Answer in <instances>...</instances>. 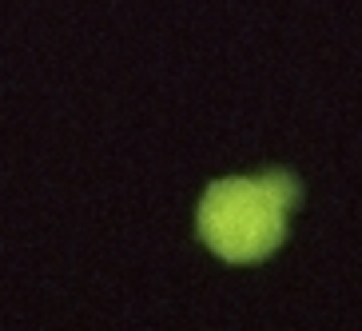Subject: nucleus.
Wrapping results in <instances>:
<instances>
[{
  "label": "nucleus",
  "instance_id": "1",
  "mask_svg": "<svg viewBox=\"0 0 362 331\" xmlns=\"http://www.w3.org/2000/svg\"><path fill=\"white\" fill-rule=\"evenodd\" d=\"M298 203L303 184L287 168L219 176L199 192L195 235L223 264H263L283 247Z\"/></svg>",
  "mask_w": 362,
  "mask_h": 331
}]
</instances>
